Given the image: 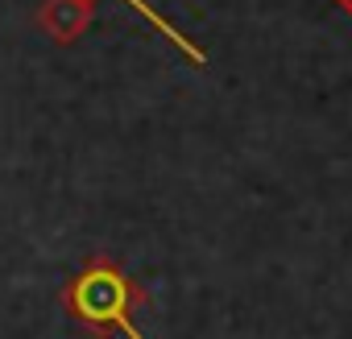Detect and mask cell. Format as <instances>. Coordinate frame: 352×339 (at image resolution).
Returning <instances> with one entry per match:
<instances>
[{"mask_svg":"<svg viewBox=\"0 0 352 339\" xmlns=\"http://www.w3.org/2000/svg\"><path fill=\"white\" fill-rule=\"evenodd\" d=\"M63 302L67 310L96 335H108V331H120L133 314V306L141 302V290L108 261V257H96L67 290H63Z\"/></svg>","mask_w":352,"mask_h":339,"instance_id":"1","label":"cell"},{"mask_svg":"<svg viewBox=\"0 0 352 339\" xmlns=\"http://www.w3.org/2000/svg\"><path fill=\"white\" fill-rule=\"evenodd\" d=\"M129 5H133V9H137V13H141V17H145L149 25H153V30H162V34H166V38H170L174 46H179V50H183V54L191 58V62H204V50H199V46H191V42H187V38H183L179 30H174L170 21H162V17H157V13H153L149 5H145V0H129Z\"/></svg>","mask_w":352,"mask_h":339,"instance_id":"3","label":"cell"},{"mask_svg":"<svg viewBox=\"0 0 352 339\" xmlns=\"http://www.w3.org/2000/svg\"><path fill=\"white\" fill-rule=\"evenodd\" d=\"M340 5H344V9H348V13H352V0H340Z\"/></svg>","mask_w":352,"mask_h":339,"instance_id":"4","label":"cell"},{"mask_svg":"<svg viewBox=\"0 0 352 339\" xmlns=\"http://www.w3.org/2000/svg\"><path fill=\"white\" fill-rule=\"evenodd\" d=\"M91 17H96V0H46L42 13H38V25L50 42L71 46L87 34Z\"/></svg>","mask_w":352,"mask_h":339,"instance_id":"2","label":"cell"}]
</instances>
